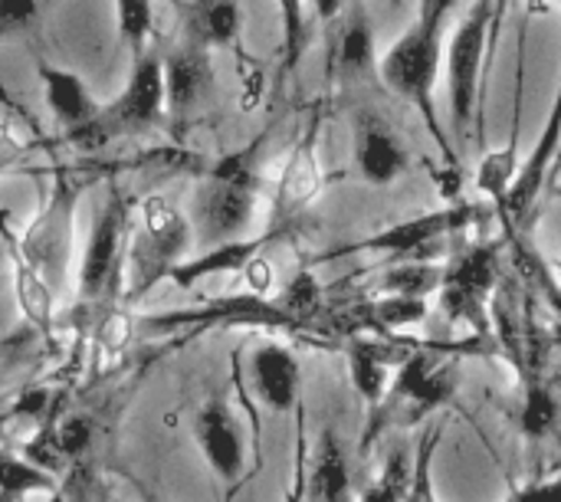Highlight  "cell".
<instances>
[{
  "label": "cell",
  "mask_w": 561,
  "mask_h": 502,
  "mask_svg": "<svg viewBox=\"0 0 561 502\" xmlns=\"http://www.w3.org/2000/svg\"><path fill=\"white\" fill-rule=\"evenodd\" d=\"M39 85H43V95H46V105L49 112L56 115V122L69 132V128H79L85 122H92L99 115V102L92 99L89 85L82 82V76L62 69V66H49V62H39Z\"/></svg>",
  "instance_id": "20"
},
{
  "label": "cell",
  "mask_w": 561,
  "mask_h": 502,
  "mask_svg": "<svg viewBox=\"0 0 561 502\" xmlns=\"http://www.w3.org/2000/svg\"><path fill=\"white\" fill-rule=\"evenodd\" d=\"M250 378L256 388V398L266 404L273 414H289L299 408L302 395V368L299 358L279 345V342H263L250 355Z\"/></svg>",
  "instance_id": "15"
},
{
  "label": "cell",
  "mask_w": 561,
  "mask_h": 502,
  "mask_svg": "<svg viewBox=\"0 0 561 502\" xmlns=\"http://www.w3.org/2000/svg\"><path fill=\"white\" fill-rule=\"evenodd\" d=\"M260 187L263 181L250 155H233L210 168L194 194V243H201V250H210L220 243L253 237Z\"/></svg>",
  "instance_id": "4"
},
{
  "label": "cell",
  "mask_w": 561,
  "mask_h": 502,
  "mask_svg": "<svg viewBox=\"0 0 561 502\" xmlns=\"http://www.w3.org/2000/svg\"><path fill=\"white\" fill-rule=\"evenodd\" d=\"M191 39L217 49V46H233L243 30V10L240 0H197L191 10Z\"/></svg>",
  "instance_id": "22"
},
{
  "label": "cell",
  "mask_w": 561,
  "mask_h": 502,
  "mask_svg": "<svg viewBox=\"0 0 561 502\" xmlns=\"http://www.w3.org/2000/svg\"><path fill=\"white\" fill-rule=\"evenodd\" d=\"M378 72L375 59V20L365 10V0H352L342 10L339 33L332 43V76L348 85Z\"/></svg>",
  "instance_id": "16"
},
{
  "label": "cell",
  "mask_w": 561,
  "mask_h": 502,
  "mask_svg": "<svg viewBox=\"0 0 561 502\" xmlns=\"http://www.w3.org/2000/svg\"><path fill=\"white\" fill-rule=\"evenodd\" d=\"M457 388H460V368L454 362L431 352H411L398 365L385 401L375 411H368L365 434H362V457L371 450V444L381 434L408 431L424 418H431L434 411L447 408Z\"/></svg>",
  "instance_id": "3"
},
{
  "label": "cell",
  "mask_w": 561,
  "mask_h": 502,
  "mask_svg": "<svg viewBox=\"0 0 561 502\" xmlns=\"http://www.w3.org/2000/svg\"><path fill=\"white\" fill-rule=\"evenodd\" d=\"M39 0H0V36L20 33L36 20Z\"/></svg>",
  "instance_id": "31"
},
{
  "label": "cell",
  "mask_w": 561,
  "mask_h": 502,
  "mask_svg": "<svg viewBox=\"0 0 561 502\" xmlns=\"http://www.w3.org/2000/svg\"><path fill=\"white\" fill-rule=\"evenodd\" d=\"M135 322L138 319H131L125 309H118V306H108L99 319H95V355H99V362L105 358H118L125 349H128V342H131V332H135Z\"/></svg>",
  "instance_id": "28"
},
{
  "label": "cell",
  "mask_w": 561,
  "mask_h": 502,
  "mask_svg": "<svg viewBox=\"0 0 561 502\" xmlns=\"http://www.w3.org/2000/svg\"><path fill=\"white\" fill-rule=\"evenodd\" d=\"M559 418L561 408L556 391L549 385H542L539 378H529L523 388V404H519V431L539 444L559 427Z\"/></svg>",
  "instance_id": "25"
},
{
  "label": "cell",
  "mask_w": 561,
  "mask_h": 502,
  "mask_svg": "<svg viewBox=\"0 0 561 502\" xmlns=\"http://www.w3.org/2000/svg\"><path fill=\"white\" fill-rule=\"evenodd\" d=\"M523 7H526L529 16H546L549 13V0H523Z\"/></svg>",
  "instance_id": "35"
},
{
  "label": "cell",
  "mask_w": 561,
  "mask_h": 502,
  "mask_svg": "<svg viewBox=\"0 0 561 502\" xmlns=\"http://www.w3.org/2000/svg\"><path fill=\"white\" fill-rule=\"evenodd\" d=\"M306 502H355L352 467L335 431H325L316 447V460L306 483Z\"/></svg>",
  "instance_id": "21"
},
{
  "label": "cell",
  "mask_w": 561,
  "mask_h": 502,
  "mask_svg": "<svg viewBox=\"0 0 561 502\" xmlns=\"http://www.w3.org/2000/svg\"><path fill=\"white\" fill-rule=\"evenodd\" d=\"M404 447H394L385 470H381V480L362 497V502H408V490H411V477H414V467L404 460Z\"/></svg>",
  "instance_id": "29"
},
{
  "label": "cell",
  "mask_w": 561,
  "mask_h": 502,
  "mask_svg": "<svg viewBox=\"0 0 561 502\" xmlns=\"http://www.w3.org/2000/svg\"><path fill=\"white\" fill-rule=\"evenodd\" d=\"M500 276L496 247H470L447 270L440 283V303L450 319L470 322L473 329H486V299Z\"/></svg>",
  "instance_id": "10"
},
{
  "label": "cell",
  "mask_w": 561,
  "mask_h": 502,
  "mask_svg": "<svg viewBox=\"0 0 561 502\" xmlns=\"http://www.w3.org/2000/svg\"><path fill=\"white\" fill-rule=\"evenodd\" d=\"M457 3L460 0H421L414 23L401 33V39L388 46V53L378 62L381 82L388 85V92H394L398 99L417 109L450 171H460V155L454 151L450 135L437 115L434 89L444 66V33Z\"/></svg>",
  "instance_id": "1"
},
{
  "label": "cell",
  "mask_w": 561,
  "mask_h": 502,
  "mask_svg": "<svg viewBox=\"0 0 561 502\" xmlns=\"http://www.w3.org/2000/svg\"><path fill=\"white\" fill-rule=\"evenodd\" d=\"M352 158L358 174L375 187L394 184L411 168V151L401 132L375 109H358L352 115Z\"/></svg>",
  "instance_id": "12"
},
{
  "label": "cell",
  "mask_w": 561,
  "mask_h": 502,
  "mask_svg": "<svg viewBox=\"0 0 561 502\" xmlns=\"http://www.w3.org/2000/svg\"><path fill=\"white\" fill-rule=\"evenodd\" d=\"M516 497L523 502H561V477L539 480L529 487H516Z\"/></svg>",
  "instance_id": "32"
},
{
  "label": "cell",
  "mask_w": 561,
  "mask_h": 502,
  "mask_svg": "<svg viewBox=\"0 0 561 502\" xmlns=\"http://www.w3.org/2000/svg\"><path fill=\"white\" fill-rule=\"evenodd\" d=\"M56 490V477L33 464L30 457H16L0 450V500H26Z\"/></svg>",
  "instance_id": "24"
},
{
  "label": "cell",
  "mask_w": 561,
  "mask_h": 502,
  "mask_svg": "<svg viewBox=\"0 0 561 502\" xmlns=\"http://www.w3.org/2000/svg\"><path fill=\"white\" fill-rule=\"evenodd\" d=\"M352 0H312V7H316V13L322 16V20H335L345 7H348Z\"/></svg>",
  "instance_id": "34"
},
{
  "label": "cell",
  "mask_w": 561,
  "mask_h": 502,
  "mask_svg": "<svg viewBox=\"0 0 561 502\" xmlns=\"http://www.w3.org/2000/svg\"><path fill=\"white\" fill-rule=\"evenodd\" d=\"M289 237V230H266L260 237H247V240H233V243H220V247H210L197 256H187L174 273H171V283L181 286V289H191L197 286L204 276H214V273H243L247 263L253 256H260V250L270 243V240H283Z\"/></svg>",
  "instance_id": "19"
},
{
  "label": "cell",
  "mask_w": 561,
  "mask_h": 502,
  "mask_svg": "<svg viewBox=\"0 0 561 502\" xmlns=\"http://www.w3.org/2000/svg\"><path fill=\"white\" fill-rule=\"evenodd\" d=\"M194 441L210 474L233 493L247 477V441L224 398H210L194 414Z\"/></svg>",
  "instance_id": "13"
},
{
  "label": "cell",
  "mask_w": 561,
  "mask_h": 502,
  "mask_svg": "<svg viewBox=\"0 0 561 502\" xmlns=\"http://www.w3.org/2000/svg\"><path fill=\"white\" fill-rule=\"evenodd\" d=\"M168 112V89H164V59L138 56L128 85L99 109V115L79 128L66 132V141L76 151H102L118 135H138L154 128Z\"/></svg>",
  "instance_id": "6"
},
{
  "label": "cell",
  "mask_w": 561,
  "mask_h": 502,
  "mask_svg": "<svg viewBox=\"0 0 561 502\" xmlns=\"http://www.w3.org/2000/svg\"><path fill=\"white\" fill-rule=\"evenodd\" d=\"M164 89H168V112L191 115L201 109L214 92V66L210 49L201 43H187L164 59Z\"/></svg>",
  "instance_id": "18"
},
{
  "label": "cell",
  "mask_w": 561,
  "mask_h": 502,
  "mask_svg": "<svg viewBox=\"0 0 561 502\" xmlns=\"http://www.w3.org/2000/svg\"><path fill=\"white\" fill-rule=\"evenodd\" d=\"M444 270L447 266H437V263H427V260H408L401 266L385 270L368 286V296H424L427 299L434 289H440Z\"/></svg>",
  "instance_id": "23"
},
{
  "label": "cell",
  "mask_w": 561,
  "mask_h": 502,
  "mask_svg": "<svg viewBox=\"0 0 561 502\" xmlns=\"http://www.w3.org/2000/svg\"><path fill=\"white\" fill-rule=\"evenodd\" d=\"M496 59L493 46V0H473L463 13L460 26L447 46V105L450 125L457 138H467L473 128L483 132V102H486V79Z\"/></svg>",
  "instance_id": "5"
},
{
  "label": "cell",
  "mask_w": 561,
  "mask_h": 502,
  "mask_svg": "<svg viewBox=\"0 0 561 502\" xmlns=\"http://www.w3.org/2000/svg\"><path fill=\"white\" fill-rule=\"evenodd\" d=\"M480 214H483L480 204H467V201L447 204V207L398 220V224H391L385 230H375L368 237L339 243L335 250H322L312 263H332V260L355 256V253H378V256H394V260H421L424 250H431V247L450 240L454 233L473 227L480 220Z\"/></svg>",
  "instance_id": "8"
},
{
  "label": "cell",
  "mask_w": 561,
  "mask_h": 502,
  "mask_svg": "<svg viewBox=\"0 0 561 502\" xmlns=\"http://www.w3.org/2000/svg\"><path fill=\"white\" fill-rule=\"evenodd\" d=\"M398 349H401L398 342H385L375 335L348 342V375H352V388L362 398L365 411H375L385 401L398 365L411 355L408 349L404 352H398Z\"/></svg>",
  "instance_id": "17"
},
{
  "label": "cell",
  "mask_w": 561,
  "mask_h": 502,
  "mask_svg": "<svg viewBox=\"0 0 561 502\" xmlns=\"http://www.w3.org/2000/svg\"><path fill=\"white\" fill-rule=\"evenodd\" d=\"M76 187L69 184V178L59 171L53 181V191L46 197V204L39 207V214L33 217V224L23 230L20 243L26 250V256L33 260V266L43 273V279L56 289L66 286L69 279V266H72V243H76Z\"/></svg>",
  "instance_id": "9"
},
{
  "label": "cell",
  "mask_w": 561,
  "mask_h": 502,
  "mask_svg": "<svg viewBox=\"0 0 561 502\" xmlns=\"http://www.w3.org/2000/svg\"><path fill=\"white\" fill-rule=\"evenodd\" d=\"M0 237H3V247H7V260H10L13 296H16L20 316L36 332H49L56 326V289L33 266V260L26 256V250L20 243V233L7 224V217H0Z\"/></svg>",
  "instance_id": "14"
},
{
  "label": "cell",
  "mask_w": 561,
  "mask_h": 502,
  "mask_svg": "<svg viewBox=\"0 0 561 502\" xmlns=\"http://www.w3.org/2000/svg\"><path fill=\"white\" fill-rule=\"evenodd\" d=\"M503 502H523V500H519V497H516V487H513V490H510V493L503 497Z\"/></svg>",
  "instance_id": "36"
},
{
  "label": "cell",
  "mask_w": 561,
  "mask_h": 502,
  "mask_svg": "<svg viewBox=\"0 0 561 502\" xmlns=\"http://www.w3.org/2000/svg\"><path fill=\"white\" fill-rule=\"evenodd\" d=\"M194 247L191 217H184L164 194H151L138 207V220L128 233L122 296L128 303L145 299L154 286L171 279V273L187 260Z\"/></svg>",
  "instance_id": "2"
},
{
  "label": "cell",
  "mask_w": 561,
  "mask_h": 502,
  "mask_svg": "<svg viewBox=\"0 0 561 502\" xmlns=\"http://www.w3.org/2000/svg\"><path fill=\"white\" fill-rule=\"evenodd\" d=\"M128 201L112 191L105 204L92 217L89 243L79 263V312L82 316H102L108 306H115L112 296H122V270H125V243H128Z\"/></svg>",
  "instance_id": "7"
},
{
  "label": "cell",
  "mask_w": 561,
  "mask_h": 502,
  "mask_svg": "<svg viewBox=\"0 0 561 502\" xmlns=\"http://www.w3.org/2000/svg\"><path fill=\"white\" fill-rule=\"evenodd\" d=\"M440 444V431H434L424 447H421V457L414 464V477H411V490H408V502H437L434 493V480H431V460H434V447Z\"/></svg>",
  "instance_id": "30"
},
{
  "label": "cell",
  "mask_w": 561,
  "mask_h": 502,
  "mask_svg": "<svg viewBox=\"0 0 561 502\" xmlns=\"http://www.w3.org/2000/svg\"><path fill=\"white\" fill-rule=\"evenodd\" d=\"M115 23L118 39L131 49V56H145V46L154 30V7L151 0H115Z\"/></svg>",
  "instance_id": "26"
},
{
  "label": "cell",
  "mask_w": 561,
  "mask_h": 502,
  "mask_svg": "<svg viewBox=\"0 0 561 502\" xmlns=\"http://www.w3.org/2000/svg\"><path fill=\"white\" fill-rule=\"evenodd\" d=\"M279 3V26H283V72H296L306 46H309V23H306V0H276Z\"/></svg>",
  "instance_id": "27"
},
{
  "label": "cell",
  "mask_w": 561,
  "mask_h": 502,
  "mask_svg": "<svg viewBox=\"0 0 561 502\" xmlns=\"http://www.w3.org/2000/svg\"><path fill=\"white\" fill-rule=\"evenodd\" d=\"M319 125L322 115H312L296 148L286 158V168L273 191V214H270L273 230H293V224L306 214V207L322 194L325 174L319 164Z\"/></svg>",
  "instance_id": "11"
},
{
  "label": "cell",
  "mask_w": 561,
  "mask_h": 502,
  "mask_svg": "<svg viewBox=\"0 0 561 502\" xmlns=\"http://www.w3.org/2000/svg\"><path fill=\"white\" fill-rule=\"evenodd\" d=\"M513 0H493V46L500 49V36H503V23H506V10Z\"/></svg>",
  "instance_id": "33"
}]
</instances>
